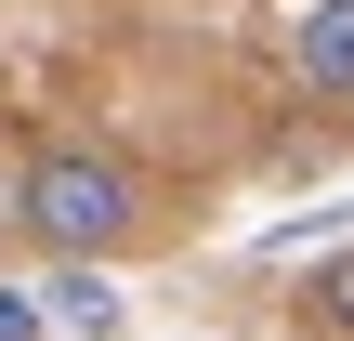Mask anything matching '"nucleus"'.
I'll use <instances>...</instances> for the list:
<instances>
[{"instance_id":"f257e3e1","label":"nucleus","mask_w":354,"mask_h":341,"mask_svg":"<svg viewBox=\"0 0 354 341\" xmlns=\"http://www.w3.org/2000/svg\"><path fill=\"white\" fill-rule=\"evenodd\" d=\"M13 237L39 263H105L145 237V171L118 145H26L13 158Z\"/></svg>"},{"instance_id":"f03ea898","label":"nucleus","mask_w":354,"mask_h":341,"mask_svg":"<svg viewBox=\"0 0 354 341\" xmlns=\"http://www.w3.org/2000/svg\"><path fill=\"white\" fill-rule=\"evenodd\" d=\"M289 66L315 105H354V0H302L289 13Z\"/></svg>"},{"instance_id":"7ed1b4c3","label":"nucleus","mask_w":354,"mask_h":341,"mask_svg":"<svg viewBox=\"0 0 354 341\" xmlns=\"http://www.w3.org/2000/svg\"><path fill=\"white\" fill-rule=\"evenodd\" d=\"M39 315H53V329H79V341H118V289H105L92 263H53V289H39Z\"/></svg>"},{"instance_id":"20e7f679","label":"nucleus","mask_w":354,"mask_h":341,"mask_svg":"<svg viewBox=\"0 0 354 341\" xmlns=\"http://www.w3.org/2000/svg\"><path fill=\"white\" fill-rule=\"evenodd\" d=\"M302 329H315V341H354V250H328V263L302 276Z\"/></svg>"},{"instance_id":"39448f33","label":"nucleus","mask_w":354,"mask_h":341,"mask_svg":"<svg viewBox=\"0 0 354 341\" xmlns=\"http://www.w3.org/2000/svg\"><path fill=\"white\" fill-rule=\"evenodd\" d=\"M0 341H39V302L26 289H0Z\"/></svg>"},{"instance_id":"423d86ee","label":"nucleus","mask_w":354,"mask_h":341,"mask_svg":"<svg viewBox=\"0 0 354 341\" xmlns=\"http://www.w3.org/2000/svg\"><path fill=\"white\" fill-rule=\"evenodd\" d=\"M0 223H13V184H0Z\"/></svg>"}]
</instances>
